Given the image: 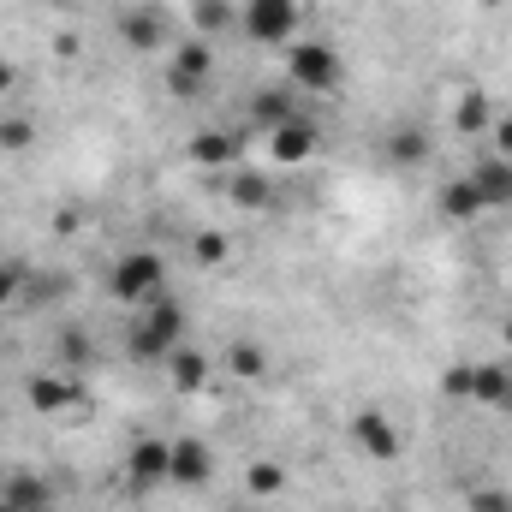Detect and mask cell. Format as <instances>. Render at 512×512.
Masks as SVG:
<instances>
[{"mask_svg":"<svg viewBox=\"0 0 512 512\" xmlns=\"http://www.w3.org/2000/svg\"><path fill=\"white\" fill-rule=\"evenodd\" d=\"M245 24H251L256 42H280V36H292L298 6H292V0H251V6H245Z\"/></svg>","mask_w":512,"mask_h":512,"instance_id":"7a4b0ae2","label":"cell"},{"mask_svg":"<svg viewBox=\"0 0 512 512\" xmlns=\"http://www.w3.org/2000/svg\"><path fill=\"white\" fill-rule=\"evenodd\" d=\"M471 185H477L483 209H507V203H512V167H507V161H483V167L471 173Z\"/></svg>","mask_w":512,"mask_h":512,"instance_id":"3957f363","label":"cell"},{"mask_svg":"<svg viewBox=\"0 0 512 512\" xmlns=\"http://www.w3.org/2000/svg\"><path fill=\"white\" fill-rule=\"evenodd\" d=\"M167 459H173V447H161V441H143L137 447V471L143 477H167Z\"/></svg>","mask_w":512,"mask_h":512,"instance_id":"8992f818","label":"cell"},{"mask_svg":"<svg viewBox=\"0 0 512 512\" xmlns=\"http://www.w3.org/2000/svg\"><path fill=\"white\" fill-rule=\"evenodd\" d=\"M274 155H280V161L310 155V131H304V126H280V131H274Z\"/></svg>","mask_w":512,"mask_h":512,"instance_id":"5b68a950","label":"cell"},{"mask_svg":"<svg viewBox=\"0 0 512 512\" xmlns=\"http://www.w3.org/2000/svg\"><path fill=\"white\" fill-rule=\"evenodd\" d=\"M292 72H298V84H310V90H328V84H340V66H334V54H328V48H298Z\"/></svg>","mask_w":512,"mask_h":512,"instance_id":"277c9868","label":"cell"},{"mask_svg":"<svg viewBox=\"0 0 512 512\" xmlns=\"http://www.w3.org/2000/svg\"><path fill=\"white\" fill-rule=\"evenodd\" d=\"M114 292L131 298V304L161 298V262H155V256H126V262L114 268Z\"/></svg>","mask_w":512,"mask_h":512,"instance_id":"6da1fadb","label":"cell"}]
</instances>
